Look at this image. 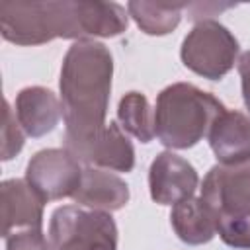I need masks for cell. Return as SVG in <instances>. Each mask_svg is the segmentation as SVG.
Instances as JSON below:
<instances>
[{
    "label": "cell",
    "mask_w": 250,
    "mask_h": 250,
    "mask_svg": "<svg viewBox=\"0 0 250 250\" xmlns=\"http://www.w3.org/2000/svg\"><path fill=\"white\" fill-rule=\"evenodd\" d=\"M199 178L195 168L182 156L166 150L156 154L148 170L150 197L160 205H176L193 197Z\"/></svg>",
    "instance_id": "9"
},
{
    "label": "cell",
    "mask_w": 250,
    "mask_h": 250,
    "mask_svg": "<svg viewBox=\"0 0 250 250\" xmlns=\"http://www.w3.org/2000/svg\"><path fill=\"white\" fill-rule=\"evenodd\" d=\"M6 250H51V244L41 229H25L6 238Z\"/></svg>",
    "instance_id": "18"
},
{
    "label": "cell",
    "mask_w": 250,
    "mask_h": 250,
    "mask_svg": "<svg viewBox=\"0 0 250 250\" xmlns=\"http://www.w3.org/2000/svg\"><path fill=\"white\" fill-rule=\"evenodd\" d=\"M201 199L213 213L221 240L250 250V158L213 166L203 178Z\"/></svg>",
    "instance_id": "4"
},
{
    "label": "cell",
    "mask_w": 250,
    "mask_h": 250,
    "mask_svg": "<svg viewBox=\"0 0 250 250\" xmlns=\"http://www.w3.org/2000/svg\"><path fill=\"white\" fill-rule=\"evenodd\" d=\"M238 74H240V84H242V100H244V105L250 113V51L240 55Z\"/></svg>",
    "instance_id": "19"
},
{
    "label": "cell",
    "mask_w": 250,
    "mask_h": 250,
    "mask_svg": "<svg viewBox=\"0 0 250 250\" xmlns=\"http://www.w3.org/2000/svg\"><path fill=\"white\" fill-rule=\"evenodd\" d=\"M186 4H154V2H129L127 14L146 35H166L174 31L182 20Z\"/></svg>",
    "instance_id": "15"
},
{
    "label": "cell",
    "mask_w": 250,
    "mask_h": 250,
    "mask_svg": "<svg viewBox=\"0 0 250 250\" xmlns=\"http://www.w3.org/2000/svg\"><path fill=\"white\" fill-rule=\"evenodd\" d=\"M117 119L121 127L139 139L141 143H150L154 139V111L148 100L141 92H127L117 105Z\"/></svg>",
    "instance_id": "16"
},
{
    "label": "cell",
    "mask_w": 250,
    "mask_h": 250,
    "mask_svg": "<svg viewBox=\"0 0 250 250\" xmlns=\"http://www.w3.org/2000/svg\"><path fill=\"white\" fill-rule=\"evenodd\" d=\"M238 55L234 35L215 20H201L182 43V62L207 80H221L230 72Z\"/></svg>",
    "instance_id": "6"
},
{
    "label": "cell",
    "mask_w": 250,
    "mask_h": 250,
    "mask_svg": "<svg viewBox=\"0 0 250 250\" xmlns=\"http://www.w3.org/2000/svg\"><path fill=\"white\" fill-rule=\"evenodd\" d=\"M111 78L113 59L104 43L82 39L66 51L59 82L64 143L84 141L107 125Z\"/></svg>",
    "instance_id": "2"
},
{
    "label": "cell",
    "mask_w": 250,
    "mask_h": 250,
    "mask_svg": "<svg viewBox=\"0 0 250 250\" xmlns=\"http://www.w3.org/2000/svg\"><path fill=\"white\" fill-rule=\"evenodd\" d=\"M64 148L90 168L131 172L135 166V148L115 121H109L104 129L84 141L64 143Z\"/></svg>",
    "instance_id": "8"
},
{
    "label": "cell",
    "mask_w": 250,
    "mask_h": 250,
    "mask_svg": "<svg viewBox=\"0 0 250 250\" xmlns=\"http://www.w3.org/2000/svg\"><path fill=\"white\" fill-rule=\"evenodd\" d=\"M207 139L221 164L250 158V119L240 111L225 109L221 115H217Z\"/></svg>",
    "instance_id": "13"
},
{
    "label": "cell",
    "mask_w": 250,
    "mask_h": 250,
    "mask_svg": "<svg viewBox=\"0 0 250 250\" xmlns=\"http://www.w3.org/2000/svg\"><path fill=\"white\" fill-rule=\"evenodd\" d=\"M2 234L8 238L20 229H41L45 199L23 178L2 182Z\"/></svg>",
    "instance_id": "10"
},
{
    "label": "cell",
    "mask_w": 250,
    "mask_h": 250,
    "mask_svg": "<svg viewBox=\"0 0 250 250\" xmlns=\"http://www.w3.org/2000/svg\"><path fill=\"white\" fill-rule=\"evenodd\" d=\"M223 111L225 105L213 94L188 82H176L156 98L154 133L168 148H191L209 133Z\"/></svg>",
    "instance_id": "3"
},
{
    "label": "cell",
    "mask_w": 250,
    "mask_h": 250,
    "mask_svg": "<svg viewBox=\"0 0 250 250\" xmlns=\"http://www.w3.org/2000/svg\"><path fill=\"white\" fill-rule=\"evenodd\" d=\"M170 225L176 236L189 246L207 244L217 234L213 213L201 197H188L176 203L170 213Z\"/></svg>",
    "instance_id": "14"
},
{
    "label": "cell",
    "mask_w": 250,
    "mask_h": 250,
    "mask_svg": "<svg viewBox=\"0 0 250 250\" xmlns=\"http://www.w3.org/2000/svg\"><path fill=\"white\" fill-rule=\"evenodd\" d=\"M16 119L25 135L43 137L51 133L62 115L61 100L43 86H29L16 96Z\"/></svg>",
    "instance_id": "11"
},
{
    "label": "cell",
    "mask_w": 250,
    "mask_h": 250,
    "mask_svg": "<svg viewBox=\"0 0 250 250\" xmlns=\"http://www.w3.org/2000/svg\"><path fill=\"white\" fill-rule=\"evenodd\" d=\"M78 205L94 211H119L129 201V186L119 176L105 172L102 168H84L82 180L72 195Z\"/></svg>",
    "instance_id": "12"
},
{
    "label": "cell",
    "mask_w": 250,
    "mask_h": 250,
    "mask_svg": "<svg viewBox=\"0 0 250 250\" xmlns=\"http://www.w3.org/2000/svg\"><path fill=\"white\" fill-rule=\"evenodd\" d=\"M2 160L14 158L21 146H23V133L16 119L14 109H10V104L4 102V129H2Z\"/></svg>",
    "instance_id": "17"
},
{
    "label": "cell",
    "mask_w": 250,
    "mask_h": 250,
    "mask_svg": "<svg viewBox=\"0 0 250 250\" xmlns=\"http://www.w3.org/2000/svg\"><path fill=\"white\" fill-rule=\"evenodd\" d=\"M129 14L117 2H2L0 31L16 45H43L53 39L115 37L127 29Z\"/></svg>",
    "instance_id": "1"
},
{
    "label": "cell",
    "mask_w": 250,
    "mask_h": 250,
    "mask_svg": "<svg viewBox=\"0 0 250 250\" xmlns=\"http://www.w3.org/2000/svg\"><path fill=\"white\" fill-rule=\"evenodd\" d=\"M25 180L45 201H57L76 193L82 168L66 148H43L27 162Z\"/></svg>",
    "instance_id": "7"
},
{
    "label": "cell",
    "mask_w": 250,
    "mask_h": 250,
    "mask_svg": "<svg viewBox=\"0 0 250 250\" xmlns=\"http://www.w3.org/2000/svg\"><path fill=\"white\" fill-rule=\"evenodd\" d=\"M51 250H117V227L109 213L62 205L49 223Z\"/></svg>",
    "instance_id": "5"
}]
</instances>
